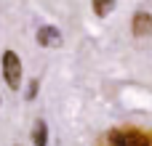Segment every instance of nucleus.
Returning <instances> with one entry per match:
<instances>
[{"instance_id":"nucleus-5","label":"nucleus","mask_w":152,"mask_h":146,"mask_svg":"<svg viewBox=\"0 0 152 146\" xmlns=\"http://www.w3.org/2000/svg\"><path fill=\"white\" fill-rule=\"evenodd\" d=\"M32 141H35V146H45L48 144V125H45L43 120L35 122V128H32Z\"/></svg>"},{"instance_id":"nucleus-6","label":"nucleus","mask_w":152,"mask_h":146,"mask_svg":"<svg viewBox=\"0 0 152 146\" xmlns=\"http://www.w3.org/2000/svg\"><path fill=\"white\" fill-rule=\"evenodd\" d=\"M91 5H94L96 16H107V13L115 11V0H91Z\"/></svg>"},{"instance_id":"nucleus-2","label":"nucleus","mask_w":152,"mask_h":146,"mask_svg":"<svg viewBox=\"0 0 152 146\" xmlns=\"http://www.w3.org/2000/svg\"><path fill=\"white\" fill-rule=\"evenodd\" d=\"M3 74H5L8 88H13V90L21 88V59L13 51H5L3 53Z\"/></svg>"},{"instance_id":"nucleus-1","label":"nucleus","mask_w":152,"mask_h":146,"mask_svg":"<svg viewBox=\"0 0 152 146\" xmlns=\"http://www.w3.org/2000/svg\"><path fill=\"white\" fill-rule=\"evenodd\" d=\"M107 141H110V146H152V133L126 128V130H112Z\"/></svg>"},{"instance_id":"nucleus-3","label":"nucleus","mask_w":152,"mask_h":146,"mask_svg":"<svg viewBox=\"0 0 152 146\" xmlns=\"http://www.w3.org/2000/svg\"><path fill=\"white\" fill-rule=\"evenodd\" d=\"M37 43H40L43 48H59V45H61V32H59V27H53V24L40 27V29H37Z\"/></svg>"},{"instance_id":"nucleus-4","label":"nucleus","mask_w":152,"mask_h":146,"mask_svg":"<svg viewBox=\"0 0 152 146\" xmlns=\"http://www.w3.org/2000/svg\"><path fill=\"white\" fill-rule=\"evenodd\" d=\"M131 27H134V35H136V37H147V35L152 32V16L147 13V11H139V13L134 16Z\"/></svg>"},{"instance_id":"nucleus-7","label":"nucleus","mask_w":152,"mask_h":146,"mask_svg":"<svg viewBox=\"0 0 152 146\" xmlns=\"http://www.w3.org/2000/svg\"><path fill=\"white\" fill-rule=\"evenodd\" d=\"M35 93H37V80H32V85L27 90V98H35Z\"/></svg>"}]
</instances>
